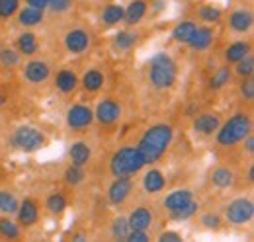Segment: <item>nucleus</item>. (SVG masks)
<instances>
[{"instance_id":"nucleus-1","label":"nucleus","mask_w":254,"mask_h":242,"mask_svg":"<svg viewBox=\"0 0 254 242\" xmlns=\"http://www.w3.org/2000/svg\"><path fill=\"white\" fill-rule=\"evenodd\" d=\"M174 139V131L170 125L166 123H157L153 127H149L145 131V135L141 137L139 145H137V151L141 152L145 164H153L157 162L160 156L166 152V149L170 147Z\"/></svg>"},{"instance_id":"nucleus-2","label":"nucleus","mask_w":254,"mask_h":242,"mask_svg":"<svg viewBox=\"0 0 254 242\" xmlns=\"http://www.w3.org/2000/svg\"><path fill=\"white\" fill-rule=\"evenodd\" d=\"M253 133V121L247 112H237L229 120L219 125L215 131V141L221 147H235L237 143H243V139Z\"/></svg>"},{"instance_id":"nucleus-3","label":"nucleus","mask_w":254,"mask_h":242,"mask_svg":"<svg viewBox=\"0 0 254 242\" xmlns=\"http://www.w3.org/2000/svg\"><path fill=\"white\" fill-rule=\"evenodd\" d=\"M178 76L176 62L166 53H157L149 62V82L155 90H168L174 86Z\"/></svg>"},{"instance_id":"nucleus-4","label":"nucleus","mask_w":254,"mask_h":242,"mask_svg":"<svg viewBox=\"0 0 254 242\" xmlns=\"http://www.w3.org/2000/svg\"><path fill=\"white\" fill-rule=\"evenodd\" d=\"M145 160L141 156V152L137 151V147H122L120 151L114 152L112 160H110V172L114 176H133L137 172L143 170Z\"/></svg>"},{"instance_id":"nucleus-5","label":"nucleus","mask_w":254,"mask_h":242,"mask_svg":"<svg viewBox=\"0 0 254 242\" xmlns=\"http://www.w3.org/2000/svg\"><path fill=\"white\" fill-rule=\"evenodd\" d=\"M45 143H47L45 135L37 127H32V125H22L12 135V145L22 152L41 151L45 147Z\"/></svg>"},{"instance_id":"nucleus-6","label":"nucleus","mask_w":254,"mask_h":242,"mask_svg":"<svg viewBox=\"0 0 254 242\" xmlns=\"http://www.w3.org/2000/svg\"><path fill=\"white\" fill-rule=\"evenodd\" d=\"M254 217V203L251 197H235L225 207V219L229 225L241 227L251 223Z\"/></svg>"},{"instance_id":"nucleus-7","label":"nucleus","mask_w":254,"mask_h":242,"mask_svg":"<svg viewBox=\"0 0 254 242\" xmlns=\"http://www.w3.org/2000/svg\"><path fill=\"white\" fill-rule=\"evenodd\" d=\"M63 43L70 55H82L90 47V33L82 28H72L64 33Z\"/></svg>"},{"instance_id":"nucleus-8","label":"nucleus","mask_w":254,"mask_h":242,"mask_svg":"<svg viewBox=\"0 0 254 242\" xmlns=\"http://www.w3.org/2000/svg\"><path fill=\"white\" fill-rule=\"evenodd\" d=\"M133 191V180L129 176H116V180L108 187V201L112 205H122L129 199Z\"/></svg>"},{"instance_id":"nucleus-9","label":"nucleus","mask_w":254,"mask_h":242,"mask_svg":"<svg viewBox=\"0 0 254 242\" xmlns=\"http://www.w3.org/2000/svg\"><path fill=\"white\" fill-rule=\"evenodd\" d=\"M120 118H122V106L116 100L104 98L98 102L94 110V120H98L102 125H114Z\"/></svg>"},{"instance_id":"nucleus-10","label":"nucleus","mask_w":254,"mask_h":242,"mask_svg":"<svg viewBox=\"0 0 254 242\" xmlns=\"http://www.w3.org/2000/svg\"><path fill=\"white\" fill-rule=\"evenodd\" d=\"M92 121H94V112L84 104H74L66 110V125L70 129H84L92 125Z\"/></svg>"},{"instance_id":"nucleus-11","label":"nucleus","mask_w":254,"mask_h":242,"mask_svg":"<svg viewBox=\"0 0 254 242\" xmlns=\"http://www.w3.org/2000/svg\"><path fill=\"white\" fill-rule=\"evenodd\" d=\"M219 125H221V118H219V114H213V112H205V114L195 116L193 123H191L193 131L197 135H203V137H211L219 129Z\"/></svg>"},{"instance_id":"nucleus-12","label":"nucleus","mask_w":254,"mask_h":242,"mask_svg":"<svg viewBox=\"0 0 254 242\" xmlns=\"http://www.w3.org/2000/svg\"><path fill=\"white\" fill-rule=\"evenodd\" d=\"M49 74H51V66L41 59L30 60V62H26V66H24V78H26L28 82H32V84H41V82H45V80L49 78Z\"/></svg>"},{"instance_id":"nucleus-13","label":"nucleus","mask_w":254,"mask_h":242,"mask_svg":"<svg viewBox=\"0 0 254 242\" xmlns=\"http://www.w3.org/2000/svg\"><path fill=\"white\" fill-rule=\"evenodd\" d=\"M254 24L253 12L249 8H237L229 14V28L235 33H249Z\"/></svg>"},{"instance_id":"nucleus-14","label":"nucleus","mask_w":254,"mask_h":242,"mask_svg":"<svg viewBox=\"0 0 254 242\" xmlns=\"http://www.w3.org/2000/svg\"><path fill=\"white\" fill-rule=\"evenodd\" d=\"M153 211L147 205H139L133 211L129 213L127 223L131 227V231H149L153 227Z\"/></svg>"},{"instance_id":"nucleus-15","label":"nucleus","mask_w":254,"mask_h":242,"mask_svg":"<svg viewBox=\"0 0 254 242\" xmlns=\"http://www.w3.org/2000/svg\"><path fill=\"white\" fill-rule=\"evenodd\" d=\"M213 39H215V31H213L211 26L205 24V26H197L195 28L193 35H191L190 41L186 45H190V49H193V51H205V49L211 47Z\"/></svg>"},{"instance_id":"nucleus-16","label":"nucleus","mask_w":254,"mask_h":242,"mask_svg":"<svg viewBox=\"0 0 254 242\" xmlns=\"http://www.w3.org/2000/svg\"><path fill=\"white\" fill-rule=\"evenodd\" d=\"M147 10H149V2L147 0H131L124 8V22L127 26L141 24V20L147 16Z\"/></svg>"},{"instance_id":"nucleus-17","label":"nucleus","mask_w":254,"mask_h":242,"mask_svg":"<svg viewBox=\"0 0 254 242\" xmlns=\"http://www.w3.org/2000/svg\"><path fill=\"white\" fill-rule=\"evenodd\" d=\"M191 199H193V191L188 189V187H180V189H174V191L166 193V197L162 199V207L166 211H174V209L186 205Z\"/></svg>"},{"instance_id":"nucleus-18","label":"nucleus","mask_w":254,"mask_h":242,"mask_svg":"<svg viewBox=\"0 0 254 242\" xmlns=\"http://www.w3.org/2000/svg\"><path fill=\"white\" fill-rule=\"evenodd\" d=\"M68 158H70V164H76V166H86L92 158V149L86 141H74L68 149Z\"/></svg>"},{"instance_id":"nucleus-19","label":"nucleus","mask_w":254,"mask_h":242,"mask_svg":"<svg viewBox=\"0 0 254 242\" xmlns=\"http://www.w3.org/2000/svg\"><path fill=\"white\" fill-rule=\"evenodd\" d=\"M16 217H18V223L22 227H33L39 219V209L35 205L33 199H24L20 205H18V211H16Z\"/></svg>"},{"instance_id":"nucleus-20","label":"nucleus","mask_w":254,"mask_h":242,"mask_svg":"<svg viewBox=\"0 0 254 242\" xmlns=\"http://www.w3.org/2000/svg\"><path fill=\"white\" fill-rule=\"evenodd\" d=\"M16 14H18V24L22 28H33L43 22V10L33 8V6H24Z\"/></svg>"},{"instance_id":"nucleus-21","label":"nucleus","mask_w":254,"mask_h":242,"mask_svg":"<svg viewBox=\"0 0 254 242\" xmlns=\"http://www.w3.org/2000/svg\"><path fill=\"white\" fill-rule=\"evenodd\" d=\"M237 182V174L229 168V166H217L213 172H211V183L219 189H229L233 187Z\"/></svg>"},{"instance_id":"nucleus-22","label":"nucleus","mask_w":254,"mask_h":242,"mask_svg":"<svg viewBox=\"0 0 254 242\" xmlns=\"http://www.w3.org/2000/svg\"><path fill=\"white\" fill-rule=\"evenodd\" d=\"M166 185V180H164V174L157 170V168H151L145 176H143V189L147 193H159L164 189Z\"/></svg>"},{"instance_id":"nucleus-23","label":"nucleus","mask_w":254,"mask_h":242,"mask_svg":"<svg viewBox=\"0 0 254 242\" xmlns=\"http://www.w3.org/2000/svg\"><path fill=\"white\" fill-rule=\"evenodd\" d=\"M55 86H57V90L63 92V94H70V92L76 90V86H78V76L72 70L63 68L55 76Z\"/></svg>"},{"instance_id":"nucleus-24","label":"nucleus","mask_w":254,"mask_h":242,"mask_svg":"<svg viewBox=\"0 0 254 242\" xmlns=\"http://www.w3.org/2000/svg\"><path fill=\"white\" fill-rule=\"evenodd\" d=\"M251 53V43L249 41H235L225 49V60L227 64H235L243 57H247Z\"/></svg>"},{"instance_id":"nucleus-25","label":"nucleus","mask_w":254,"mask_h":242,"mask_svg":"<svg viewBox=\"0 0 254 242\" xmlns=\"http://www.w3.org/2000/svg\"><path fill=\"white\" fill-rule=\"evenodd\" d=\"M102 24H106V26H118V24H122L124 22V6L122 4H118V2H112V4H108L104 10H102Z\"/></svg>"},{"instance_id":"nucleus-26","label":"nucleus","mask_w":254,"mask_h":242,"mask_svg":"<svg viewBox=\"0 0 254 242\" xmlns=\"http://www.w3.org/2000/svg\"><path fill=\"white\" fill-rule=\"evenodd\" d=\"M16 45H18V51H20L22 55H26V57L35 55L37 49H39L37 37H35V33H32V31H24V33H20Z\"/></svg>"},{"instance_id":"nucleus-27","label":"nucleus","mask_w":254,"mask_h":242,"mask_svg":"<svg viewBox=\"0 0 254 242\" xmlns=\"http://www.w3.org/2000/svg\"><path fill=\"white\" fill-rule=\"evenodd\" d=\"M231 78H233V68H231V64H223V66H219V68L211 74V78H209V88L213 92L221 90V88H225V86L231 82Z\"/></svg>"},{"instance_id":"nucleus-28","label":"nucleus","mask_w":254,"mask_h":242,"mask_svg":"<svg viewBox=\"0 0 254 242\" xmlns=\"http://www.w3.org/2000/svg\"><path fill=\"white\" fill-rule=\"evenodd\" d=\"M18 197L10 191V189H0V213L6 215V217H12L18 211Z\"/></svg>"},{"instance_id":"nucleus-29","label":"nucleus","mask_w":254,"mask_h":242,"mask_svg":"<svg viewBox=\"0 0 254 242\" xmlns=\"http://www.w3.org/2000/svg\"><path fill=\"white\" fill-rule=\"evenodd\" d=\"M137 39H139V33H137V31L124 30L114 37V45H116V49H120V51H131V49L137 45Z\"/></svg>"},{"instance_id":"nucleus-30","label":"nucleus","mask_w":254,"mask_h":242,"mask_svg":"<svg viewBox=\"0 0 254 242\" xmlns=\"http://www.w3.org/2000/svg\"><path fill=\"white\" fill-rule=\"evenodd\" d=\"M195 28H197L195 22L184 20V22H180L178 26H174V30H172V39L178 41V43H188L190 37L193 35V31H195Z\"/></svg>"},{"instance_id":"nucleus-31","label":"nucleus","mask_w":254,"mask_h":242,"mask_svg":"<svg viewBox=\"0 0 254 242\" xmlns=\"http://www.w3.org/2000/svg\"><path fill=\"white\" fill-rule=\"evenodd\" d=\"M0 237L4 239H10V241H16L22 237V229L16 221H12V217H0Z\"/></svg>"},{"instance_id":"nucleus-32","label":"nucleus","mask_w":254,"mask_h":242,"mask_svg":"<svg viewBox=\"0 0 254 242\" xmlns=\"http://www.w3.org/2000/svg\"><path fill=\"white\" fill-rule=\"evenodd\" d=\"M80 84L84 86V90L86 92H98L102 86H104V74H102L98 68H90V70L84 72Z\"/></svg>"},{"instance_id":"nucleus-33","label":"nucleus","mask_w":254,"mask_h":242,"mask_svg":"<svg viewBox=\"0 0 254 242\" xmlns=\"http://www.w3.org/2000/svg\"><path fill=\"white\" fill-rule=\"evenodd\" d=\"M197 16H199V20H201V22H205L207 26H211V24H217V22H221L223 12H221V8H217V6H211V4H203V6H199V10H197Z\"/></svg>"},{"instance_id":"nucleus-34","label":"nucleus","mask_w":254,"mask_h":242,"mask_svg":"<svg viewBox=\"0 0 254 242\" xmlns=\"http://www.w3.org/2000/svg\"><path fill=\"white\" fill-rule=\"evenodd\" d=\"M0 62L8 68H14L22 62V53L12 47H0Z\"/></svg>"},{"instance_id":"nucleus-35","label":"nucleus","mask_w":254,"mask_h":242,"mask_svg":"<svg viewBox=\"0 0 254 242\" xmlns=\"http://www.w3.org/2000/svg\"><path fill=\"white\" fill-rule=\"evenodd\" d=\"M233 70H235V72H237V76H241V78L253 76V74H254V55H253V51H251L247 57H243L239 62H235V68H233Z\"/></svg>"},{"instance_id":"nucleus-36","label":"nucleus","mask_w":254,"mask_h":242,"mask_svg":"<svg viewBox=\"0 0 254 242\" xmlns=\"http://www.w3.org/2000/svg\"><path fill=\"white\" fill-rule=\"evenodd\" d=\"M197 209H199V205L191 199V201H188L186 205H182V207H178V209L168 211V213H170V217H172L174 221H188V219H191V217L197 213Z\"/></svg>"},{"instance_id":"nucleus-37","label":"nucleus","mask_w":254,"mask_h":242,"mask_svg":"<svg viewBox=\"0 0 254 242\" xmlns=\"http://www.w3.org/2000/svg\"><path fill=\"white\" fill-rule=\"evenodd\" d=\"M45 207L49 209V213H53V215H61L66 209V199H64L63 193H51L45 199Z\"/></svg>"},{"instance_id":"nucleus-38","label":"nucleus","mask_w":254,"mask_h":242,"mask_svg":"<svg viewBox=\"0 0 254 242\" xmlns=\"http://www.w3.org/2000/svg\"><path fill=\"white\" fill-rule=\"evenodd\" d=\"M63 178L68 185H78V183L84 182V168L82 166H76V164H70L63 172Z\"/></svg>"},{"instance_id":"nucleus-39","label":"nucleus","mask_w":254,"mask_h":242,"mask_svg":"<svg viewBox=\"0 0 254 242\" xmlns=\"http://www.w3.org/2000/svg\"><path fill=\"white\" fill-rule=\"evenodd\" d=\"M129 231H131V227H129V223H127V217H116V219L112 221V235H114V239L126 241Z\"/></svg>"},{"instance_id":"nucleus-40","label":"nucleus","mask_w":254,"mask_h":242,"mask_svg":"<svg viewBox=\"0 0 254 242\" xmlns=\"http://www.w3.org/2000/svg\"><path fill=\"white\" fill-rule=\"evenodd\" d=\"M199 225H203V229H207V231H219L223 225V219L213 211L203 213L199 217Z\"/></svg>"},{"instance_id":"nucleus-41","label":"nucleus","mask_w":254,"mask_h":242,"mask_svg":"<svg viewBox=\"0 0 254 242\" xmlns=\"http://www.w3.org/2000/svg\"><path fill=\"white\" fill-rule=\"evenodd\" d=\"M20 10V0H0V18H12Z\"/></svg>"},{"instance_id":"nucleus-42","label":"nucleus","mask_w":254,"mask_h":242,"mask_svg":"<svg viewBox=\"0 0 254 242\" xmlns=\"http://www.w3.org/2000/svg\"><path fill=\"white\" fill-rule=\"evenodd\" d=\"M74 6V0H49L47 8L53 12V14H66L70 12Z\"/></svg>"},{"instance_id":"nucleus-43","label":"nucleus","mask_w":254,"mask_h":242,"mask_svg":"<svg viewBox=\"0 0 254 242\" xmlns=\"http://www.w3.org/2000/svg\"><path fill=\"white\" fill-rule=\"evenodd\" d=\"M239 94H241V98H243L245 102H253V100H254V80H253V76L243 78V82H241V86H239Z\"/></svg>"},{"instance_id":"nucleus-44","label":"nucleus","mask_w":254,"mask_h":242,"mask_svg":"<svg viewBox=\"0 0 254 242\" xmlns=\"http://www.w3.org/2000/svg\"><path fill=\"white\" fill-rule=\"evenodd\" d=\"M126 241L127 242H147V241H151V237H149V231H129Z\"/></svg>"},{"instance_id":"nucleus-45","label":"nucleus","mask_w":254,"mask_h":242,"mask_svg":"<svg viewBox=\"0 0 254 242\" xmlns=\"http://www.w3.org/2000/svg\"><path fill=\"white\" fill-rule=\"evenodd\" d=\"M159 242H182V235L178 231H164L160 233Z\"/></svg>"},{"instance_id":"nucleus-46","label":"nucleus","mask_w":254,"mask_h":242,"mask_svg":"<svg viewBox=\"0 0 254 242\" xmlns=\"http://www.w3.org/2000/svg\"><path fill=\"white\" fill-rule=\"evenodd\" d=\"M243 143H245V151L249 152V154H253L254 152V135L253 133H249V135L243 139Z\"/></svg>"},{"instance_id":"nucleus-47","label":"nucleus","mask_w":254,"mask_h":242,"mask_svg":"<svg viewBox=\"0 0 254 242\" xmlns=\"http://www.w3.org/2000/svg\"><path fill=\"white\" fill-rule=\"evenodd\" d=\"M26 4L33 6V8H39V10H45L47 4H49V0H26Z\"/></svg>"},{"instance_id":"nucleus-48","label":"nucleus","mask_w":254,"mask_h":242,"mask_svg":"<svg viewBox=\"0 0 254 242\" xmlns=\"http://www.w3.org/2000/svg\"><path fill=\"white\" fill-rule=\"evenodd\" d=\"M249 182H254V166L251 164V168H249Z\"/></svg>"},{"instance_id":"nucleus-49","label":"nucleus","mask_w":254,"mask_h":242,"mask_svg":"<svg viewBox=\"0 0 254 242\" xmlns=\"http://www.w3.org/2000/svg\"><path fill=\"white\" fill-rule=\"evenodd\" d=\"M6 100H8V96H6L4 92H0V106H4V104H6Z\"/></svg>"},{"instance_id":"nucleus-50","label":"nucleus","mask_w":254,"mask_h":242,"mask_svg":"<svg viewBox=\"0 0 254 242\" xmlns=\"http://www.w3.org/2000/svg\"><path fill=\"white\" fill-rule=\"evenodd\" d=\"M72 239H74V241H84V237H82V235H74Z\"/></svg>"},{"instance_id":"nucleus-51","label":"nucleus","mask_w":254,"mask_h":242,"mask_svg":"<svg viewBox=\"0 0 254 242\" xmlns=\"http://www.w3.org/2000/svg\"><path fill=\"white\" fill-rule=\"evenodd\" d=\"M0 47H2V41H0Z\"/></svg>"}]
</instances>
